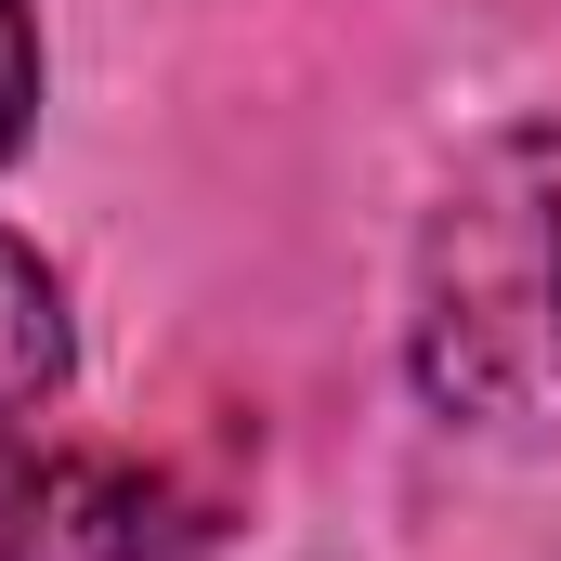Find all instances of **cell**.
<instances>
[{"instance_id": "obj_1", "label": "cell", "mask_w": 561, "mask_h": 561, "mask_svg": "<svg viewBox=\"0 0 561 561\" xmlns=\"http://www.w3.org/2000/svg\"><path fill=\"white\" fill-rule=\"evenodd\" d=\"M419 353L470 419H561V144H510L444 209Z\"/></svg>"}, {"instance_id": "obj_2", "label": "cell", "mask_w": 561, "mask_h": 561, "mask_svg": "<svg viewBox=\"0 0 561 561\" xmlns=\"http://www.w3.org/2000/svg\"><path fill=\"white\" fill-rule=\"evenodd\" d=\"M170 549V483L131 457H39L0 496V561H157Z\"/></svg>"}, {"instance_id": "obj_3", "label": "cell", "mask_w": 561, "mask_h": 561, "mask_svg": "<svg viewBox=\"0 0 561 561\" xmlns=\"http://www.w3.org/2000/svg\"><path fill=\"white\" fill-rule=\"evenodd\" d=\"M53 366H66V313H53V275L0 236V431L39 419V392H53Z\"/></svg>"}, {"instance_id": "obj_4", "label": "cell", "mask_w": 561, "mask_h": 561, "mask_svg": "<svg viewBox=\"0 0 561 561\" xmlns=\"http://www.w3.org/2000/svg\"><path fill=\"white\" fill-rule=\"evenodd\" d=\"M26 105H39V26L26 0H0V157L26 144Z\"/></svg>"}]
</instances>
